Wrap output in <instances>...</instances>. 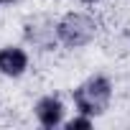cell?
I'll return each instance as SVG.
<instances>
[{"mask_svg":"<svg viewBox=\"0 0 130 130\" xmlns=\"http://www.w3.org/2000/svg\"><path fill=\"white\" fill-rule=\"evenodd\" d=\"M74 107L77 112L82 115H89V117H97L102 115L107 107H110V100H112V82L102 74H94L89 79H84L74 92Z\"/></svg>","mask_w":130,"mask_h":130,"instance_id":"6da1fadb","label":"cell"},{"mask_svg":"<svg viewBox=\"0 0 130 130\" xmlns=\"http://www.w3.org/2000/svg\"><path fill=\"white\" fill-rule=\"evenodd\" d=\"M97 33V23L87 13H67L56 21V38L67 48L87 46Z\"/></svg>","mask_w":130,"mask_h":130,"instance_id":"7a4b0ae2","label":"cell"},{"mask_svg":"<svg viewBox=\"0 0 130 130\" xmlns=\"http://www.w3.org/2000/svg\"><path fill=\"white\" fill-rule=\"evenodd\" d=\"M33 112H36V120H38L41 127L54 130V127L64 125V112H67V107H64V102H61L59 97L46 94V97H41V100L36 102Z\"/></svg>","mask_w":130,"mask_h":130,"instance_id":"3957f363","label":"cell"},{"mask_svg":"<svg viewBox=\"0 0 130 130\" xmlns=\"http://www.w3.org/2000/svg\"><path fill=\"white\" fill-rule=\"evenodd\" d=\"M28 64H31V59H28L26 48H21V46H3L0 48V74L3 77H10V79L23 77Z\"/></svg>","mask_w":130,"mask_h":130,"instance_id":"277c9868","label":"cell"},{"mask_svg":"<svg viewBox=\"0 0 130 130\" xmlns=\"http://www.w3.org/2000/svg\"><path fill=\"white\" fill-rule=\"evenodd\" d=\"M26 41H28V43H33V46L48 48L54 41H59V38H56V26H54V23H48L46 18L36 15L33 21H28V23H26Z\"/></svg>","mask_w":130,"mask_h":130,"instance_id":"5b68a950","label":"cell"},{"mask_svg":"<svg viewBox=\"0 0 130 130\" xmlns=\"http://www.w3.org/2000/svg\"><path fill=\"white\" fill-rule=\"evenodd\" d=\"M64 127H67V130H87V127H92V117L79 112L77 117H72V120L64 122Z\"/></svg>","mask_w":130,"mask_h":130,"instance_id":"8992f818","label":"cell"},{"mask_svg":"<svg viewBox=\"0 0 130 130\" xmlns=\"http://www.w3.org/2000/svg\"><path fill=\"white\" fill-rule=\"evenodd\" d=\"M8 3H15V0H0V5H8Z\"/></svg>","mask_w":130,"mask_h":130,"instance_id":"52a82bcc","label":"cell"},{"mask_svg":"<svg viewBox=\"0 0 130 130\" xmlns=\"http://www.w3.org/2000/svg\"><path fill=\"white\" fill-rule=\"evenodd\" d=\"M82 3H100V0H82Z\"/></svg>","mask_w":130,"mask_h":130,"instance_id":"ba28073f","label":"cell"}]
</instances>
